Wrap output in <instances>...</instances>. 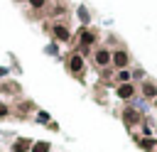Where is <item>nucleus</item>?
I'll list each match as a JSON object with an SVG mask.
<instances>
[{"label":"nucleus","mask_w":157,"mask_h":152,"mask_svg":"<svg viewBox=\"0 0 157 152\" xmlns=\"http://www.w3.org/2000/svg\"><path fill=\"white\" fill-rule=\"evenodd\" d=\"M113 61H115L118 66H125V64H128V54H125V51H115V54H113Z\"/></svg>","instance_id":"1"},{"label":"nucleus","mask_w":157,"mask_h":152,"mask_svg":"<svg viewBox=\"0 0 157 152\" xmlns=\"http://www.w3.org/2000/svg\"><path fill=\"white\" fill-rule=\"evenodd\" d=\"M118 96H120V98H130V96H132V86H128V83L120 86V88H118Z\"/></svg>","instance_id":"2"},{"label":"nucleus","mask_w":157,"mask_h":152,"mask_svg":"<svg viewBox=\"0 0 157 152\" xmlns=\"http://www.w3.org/2000/svg\"><path fill=\"white\" fill-rule=\"evenodd\" d=\"M81 69H83L81 56H71V71H81Z\"/></svg>","instance_id":"3"},{"label":"nucleus","mask_w":157,"mask_h":152,"mask_svg":"<svg viewBox=\"0 0 157 152\" xmlns=\"http://www.w3.org/2000/svg\"><path fill=\"white\" fill-rule=\"evenodd\" d=\"M27 147H29V142H27V140H17V142H15V147H12V150H15V152H25V150H27Z\"/></svg>","instance_id":"4"},{"label":"nucleus","mask_w":157,"mask_h":152,"mask_svg":"<svg viewBox=\"0 0 157 152\" xmlns=\"http://www.w3.org/2000/svg\"><path fill=\"white\" fill-rule=\"evenodd\" d=\"M125 120H128V123H137V120H140V115H137L135 110H125Z\"/></svg>","instance_id":"5"},{"label":"nucleus","mask_w":157,"mask_h":152,"mask_svg":"<svg viewBox=\"0 0 157 152\" xmlns=\"http://www.w3.org/2000/svg\"><path fill=\"white\" fill-rule=\"evenodd\" d=\"M32 152H49V145L47 142H37V145H32Z\"/></svg>","instance_id":"6"},{"label":"nucleus","mask_w":157,"mask_h":152,"mask_svg":"<svg viewBox=\"0 0 157 152\" xmlns=\"http://www.w3.org/2000/svg\"><path fill=\"white\" fill-rule=\"evenodd\" d=\"M108 59H110L108 51H98V54H96V61H98V64H108Z\"/></svg>","instance_id":"7"},{"label":"nucleus","mask_w":157,"mask_h":152,"mask_svg":"<svg viewBox=\"0 0 157 152\" xmlns=\"http://www.w3.org/2000/svg\"><path fill=\"white\" fill-rule=\"evenodd\" d=\"M54 32H56V37H59V39H66V37H69V32H66L64 27H56Z\"/></svg>","instance_id":"8"},{"label":"nucleus","mask_w":157,"mask_h":152,"mask_svg":"<svg viewBox=\"0 0 157 152\" xmlns=\"http://www.w3.org/2000/svg\"><path fill=\"white\" fill-rule=\"evenodd\" d=\"M155 93H157V88H155V86H150V83H147V86H145V96H155Z\"/></svg>","instance_id":"9"},{"label":"nucleus","mask_w":157,"mask_h":152,"mask_svg":"<svg viewBox=\"0 0 157 152\" xmlns=\"http://www.w3.org/2000/svg\"><path fill=\"white\" fill-rule=\"evenodd\" d=\"M32 5H34V7H42V5H44V0H32Z\"/></svg>","instance_id":"10"},{"label":"nucleus","mask_w":157,"mask_h":152,"mask_svg":"<svg viewBox=\"0 0 157 152\" xmlns=\"http://www.w3.org/2000/svg\"><path fill=\"white\" fill-rule=\"evenodd\" d=\"M5 113H7V108H5V105H0V115H5Z\"/></svg>","instance_id":"11"}]
</instances>
